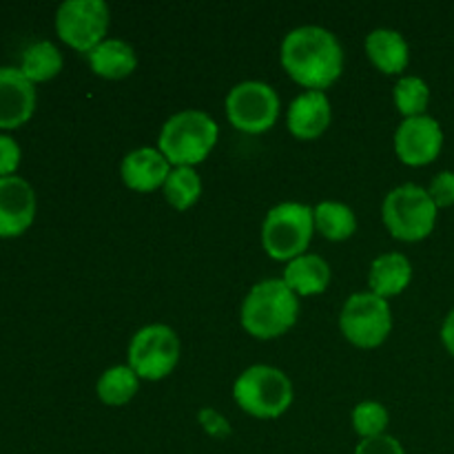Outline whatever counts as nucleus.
<instances>
[{"mask_svg": "<svg viewBox=\"0 0 454 454\" xmlns=\"http://www.w3.org/2000/svg\"><path fill=\"white\" fill-rule=\"evenodd\" d=\"M279 60L284 71L306 91H324L344 71V49L333 31L319 25H301L284 35Z\"/></svg>", "mask_w": 454, "mask_h": 454, "instance_id": "1", "label": "nucleus"}, {"mask_svg": "<svg viewBox=\"0 0 454 454\" xmlns=\"http://www.w3.org/2000/svg\"><path fill=\"white\" fill-rule=\"evenodd\" d=\"M300 317V297L286 286L282 278L257 282L247 293L239 309L244 331L255 340H275L295 326Z\"/></svg>", "mask_w": 454, "mask_h": 454, "instance_id": "2", "label": "nucleus"}, {"mask_svg": "<svg viewBox=\"0 0 454 454\" xmlns=\"http://www.w3.org/2000/svg\"><path fill=\"white\" fill-rule=\"evenodd\" d=\"M220 127L215 120L200 109H184L173 114L162 124L158 149L171 167H193L204 162L215 149Z\"/></svg>", "mask_w": 454, "mask_h": 454, "instance_id": "3", "label": "nucleus"}, {"mask_svg": "<svg viewBox=\"0 0 454 454\" xmlns=\"http://www.w3.org/2000/svg\"><path fill=\"white\" fill-rule=\"evenodd\" d=\"M233 399L255 419H278L291 408L293 384L279 368L255 364L239 372L233 384Z\"/></svg>", "mask_w": 454, "mask_h": 454, "instance_id": "4", "label": "nucleus"}, {"mask_svg": "<svg viewBox=\"0 0 454 454\" xmlns=\"http://www.w3.org/2000/svg\"><path fill=\"white\" fill-rule=\"evenodd\" d=\"M439 208L428 189L419 184H402L381 202V220L388 233L399 242H421L437 224Z\"/></svg>", "mask_w": 454, "mask_h": 454, "instance_id": "5", "label": "nucleus"}, {"mask_svg": "<svg viewBox=\"0 0 454 454\" xmlns=\"http://www.w3.org/2000/svg\"><path fill=\"white\" fill-rule=\"evenodd\" d=\"M315 233L313 207L301 202L275 204L262 222V247L278 262L304 255Z\"/></svg>", "mask_w": 454, "mask_h": 454, "instance_id": "6", "label": "nucleus"}, {"mask_svg": "<svg viewBox=\"0 0 454 454\" xmlns=\"http://www.w3.org/2000/svg\"><path fill=\"white\" fill-rule=\"evenodd\" d=\"M340 331L357 348H377L393 331V310L388 300L375 293H355L344 301L340 313Z\"/></svg>", "mask_w": 454, "mask_h": 454, "instance_id": "7", "label": "nucleus"}, {"mask_svg": "<svg viewBox=\"0 0 454 454\" xmlns=\"http://www.w3.org/2000/svg\"><path fill=\"white\" fill-rule=\"evenodd\" d=\"M129 366L140 380L160 381L180 362V337L167 324H149L129 341Z\"/></svg>", "mask_w": 454, "mask_h": 454, "instance_id": "8", "label": "nucleus"}, {"mask_svg": "<svg viewBox=\"0 0 454 454\" xmlns=\"http://www.w3.org/2000/svg\"><path fill=\"white\" fill-rule=\"evenodd\" d=\"M226 118L238 131L266 133L279 118V96L270 84L260 80L238 82L226 96Z\"/></svg>", "mask_w": 454, "mask_h": 454, "instance_id": "9", "label": "nucleus"}, {"mask_svg": "<svg viewBox=\"0 0 454 454\" xmlns=\"http://www.w3.org/2000/svg\"><path fill=\"white\" fill-rule=\"evenodd\" d=\"M109 20L105 0H65L56 12V34L75 51L89 53L106 40Z\"/></svg>", "mask_w": 454, "mask_h": 454, "instance_id": "10", "label": "nucleus"}, {"mask_svg": "<svg viewBox=\"0 0 454 454\" xmlns=\"http://www.w3.org/2000/svg\"><path fill=\"white\" fill-rule=\"evenodd\" d=\"M443 149V129L433 115L406 118L395 131V153L406 167H426Z\"/></svg>", "mask_w": 454, "mask_h": 454, "instance_id": "11", "label": "nucleus"}, {"mask_svg": "<svg viewBox=\"0 0 454 454\" xmlns=\"http://www.w3.org/2000/svg\"><path fill=\"white\" fill-rule=\"evenodd\" d=\"M35 217L34 186L25 177H0V238H18Z\"/></svg>", "mask_w": 454, "mask_h": 454, "instance_id": "12", "label": "nucleus"}, {"mask_svg": "<svg viewBox=\"0 0 454 454\" xmlns=\"http://www.w3.org/2000/svg\"><path fill=\"white\" fill-rule=\"evenodd\" d=\"M35 111V84L18 67H0V129H18Z\"/></svg>", "mask_w": 454, "mask_h": 454, "instance_id": "13", "label": "nucleus"}, {"mask_svg": "<svg viewBox=\"0 0 454 454\" xmlns=\"http://www.w3.org/2000/svg\"><path fill=\"white\" fill-rule=\"evenodd\" d=\"M171 164L160 153L158 146H140L127 153L120 164V177L124 184L137 193H151L164 186Z\"/></svg>", "mask_w": 454, "mask_h": 454, "instance_id": "14", "label": "nucleus"}, {"mask_svg": "<svg viewBox=\"0 0 454 454\" xmlns=\"http://www.w3.org/2000/svg\"><path fill=\"white\" fill-rule=\"evenodd\" d=\"M333 120V106L326 91H304L291 102L286 114L288 131L297 140H315L322 136Z\"/></svg>", "mask_w": 454, "mask_h": 454, "instance_id": "15", "label": "nucleus"}, {"mask_svg": "<svg viewBox=\"0 0 454 454\" xmlns=\"http://www.w3.org/2000/svg\"><path fill=\"white\" fill-rule=\"evenodd\" d=\"M364 47H366L368 60L386 75L402 74L411 62V47H408L406 38L399 31L388 29V27L372 29L366 35Z\"/></svg>", "mask_w": 454, "mask_h": 454, "instance_id": "16", "label": "nucleus"}, {"mask_svg": "<svg viewBox=\"0 0 454 454\" xmlns=\"http://www.w3.org/2000/svg\"><path fill=\"white\" fill-rule=\"evenodd\" d=\"M282 279L297 297L322 295L331 284V266L324 257L315 255V253H304L288 262Z\"/></svg>", "mask_w": 454, "mask_h": 454, "instance_id": "17", "label": "nucleus"}, {"mask_svg": "<svg viewBox=\"0 0 454 454\" xmlns=\"http://www.w3.org/2000/svg\"><path fill=\"white\" fill-rule=\"evenodd\" d=\"M87 62L96 75L105 80H122L137 67V53L120 38H106L87 53Z\"/></svg>", "mask_w": 454, "mask_h": 454, "instance_id": "18", "label": "nucleus"}, {"mask_svg": "<svg viewBox=\"0 0 454 454\" xmlns=\"http://www.w3.org/2000/svg\"><path fill=\"white\" fill-rule=\"evenodd\" d=\"M412 279V264L403 253H384V255L375 257L371 264V273H368V284H371V293L377 297L402 295L408 288Z\"/></svg>", "mask_w": 454, "mask_h": 454, "instance_id": "19", "label": "nucleus"}, {"mask_svg": "<svg viewBox=\"0 0 454 454\" xmlns=\"http://www.w3.org/2000/svg\"><path fill=\"white\" fill-rule=\"evenodd\" d=\"M140 390V377L133 372L129 364H118L111 366L98 377L96 393L105 406H127Z\"/></svg>", "mask_w": 454, "mask_h": 454, "instance_id": "20", "label": "nucleus"}, {"mask_svg": "<svg viewBox=\"0 0 454 454\" xmlns=\"http://www.w3.org/2000/svg\"><path fill=\"white\" fill-rule=\"evenodd\" d=\"M313 217L315 229L331 242H344V239L353 238L357 231V215L344 202L324 200L317 207H313Z\"/></svg>", "mask_w": 454, "mask_h": 454, "instance_id": "21", "label": "nucleus"}, {"mask_svg": "<svg viewBox=\"0 0 454 454\" xmlns=\"http://www.w3.org/2000/svg\"><path fill=\"white\" fill-rule=\"evenodd\" d=\"M62 53L51 40H38V43H31L29 47L22 51V60L18 69L25 74L27 80L31 82H47V80L56 78L62 71Z\"/></svg>", "mask_w": 454, "mask_h": 454, "instance_id": "22", "label": "nucleus"}, {"mask_svg": "<svg viewBox=\"0 0 454 454\" xmlns=\"http://www.w3.org/2000/svg\"><path fill=\"white\" fill-rule=\"evenodd\" d=\"M162 189L164 198L176 211H186L202 195V180L193 167H173Z\"/></svg>", "mask_w": 454, "mask_h": 454, "instance_id": "23", "label": "nucleus"}, {"mask_svg": "<svg viewBox=\"0 0 454 454\" xmlns=\"http://www.w3.org/2000/svg\"><path fill=\"white\" fill-rule=\"evenodd\" d=\"M393 100L399 114L406 118H419L426 115L430 105V87L419 75H403L397 80L393 89Z\"/></svg>", "mask_w": 454, "mask_h": 454, "instance_id": "24", "label": "nucleus"}, {"mask_svg": "<svg viewBox=\"0 0 454 454\" xmlns=\"http://www.w3.org/2000/svg\"><path fill=\"white\" fill-rule=\"evenodd\" d=\"M350 421H353V430L359 434V437L375 439V437H381V434H386L390 415L388 411H386L384 403L362 402L353 408Z\"/></svg>", "mask_w": 454, "mask_h": 454, "instance_id": "25", "label": "nucleus"}, {"mask_svg": "<svg viewBox=\"0 0 454 454\" xmlns=\"http://www.w3.org/2000/svg\"><path fill=\"white\" fill-rule=\"evenodd\" d=\"M428 195L437 208L454 207V171H442L433 177L428 186Z\"/></svg>", "mask_w": 454, "mask_h": 454, "instance_id": "26", "label": "nucleus"}, {"mask_svg": "<svg viewBox=\"0 0 454 454\" xmlns=\"http://www.w3.org/2000/svg\"><path fill=\"white\" fill-rule=\"evenodd\" d=\"M20 146L12 136L0 133V177L16 176L18 167H20Z\"/></svg>", "mask_w": 454, "mask_h": 454, "instance_id": "27", "label": "nucleus"}, {"mask_svg": "<svg viewBox=\"0 0 454 454\" xmlns=\"http://www.w3.org/2000/svg\"><path fill=\"white\" fill-rule=\"evenodd\" d=\"M198 421L208 437L226 439L231 434L229 419H226L220 411H215V408H202V411L198 412Z\"/></svg>", "mask_w": 454, "mask_h": 454, "instance_id": "28", "label": "nucleus"}, {"mask_svg": "<svg viewBox=\"0 0 454 454\" xmlns=\"http://www.w3.org/2000/svg\"><path fill=\"white\" fill-rule=\"evenodd\" d=\"M355 454H406L399 439L390 437V434H381L375 439H362L355 448Z\"/></svg>", "mask_w": 454, "mask_h": 454, "instance_id": "29", "label": "nucleus"}, {"mask_svg": "<svg viewBox=\"0 0 454 454\" xmlns=\"http://www.w3.org/2000/svg\"><path fill=\"white\" fill-rule=\"evenodd\" d=\"M442 344L446 346L448 353L454 357V309L446 315L442 324Z\"/></svg>", "mask_w": 454, "mask_h": 454, "instance_id": "30", "label": "nucleus"}]
</instances>
